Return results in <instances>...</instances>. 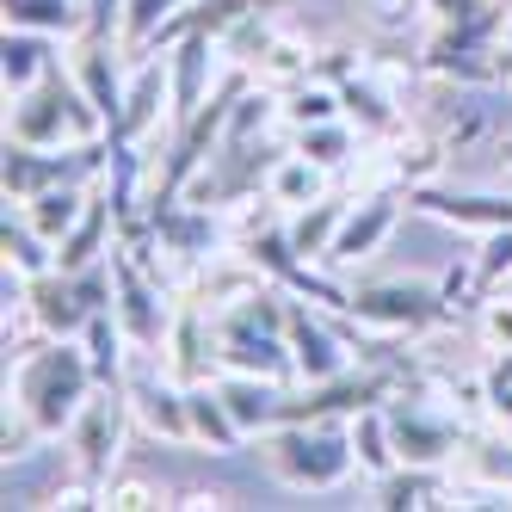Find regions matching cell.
Returning <instances> with one entry per match:
<instances>
[{"mask_svg": "<svg viewBox=\"0 0 512 512\" xmlns=\"http://www.w3.org/2000/svg\"><path fill=\"white\" fill-rule=\"evenodd\" d=\"M99 389L93 358L81 340H44L19 352L13 377H7V408L38 432V438H68L75 414L87 408V395Z\"/></svg>", "mask_w": 512, "mask_h": 512, "instance_id": "6da1fadb", "label": "cell"}, {"mask_svg": "<svg viewBox=\"0 0 512 512\" xmlns=\"http://www.w3.org/2000/svg\"><path fill=\"white\" fill-rule=\"evenodd\" d=\"M260 457L284 488L297 494H327L358 469L352 451V420H284L260 438Z\"/></svg>", "mask_w": 512, "mask_h": 512, "instance_id": "7a4b0ae2", "label": "cell"}, {"mask_svg": "<svg viewBox=\"0 0 512 512\" xmlns=\"http://www.w3.org/2000/svg\"><path fill=\"white\" fill-rule=\"evenodd\" d=\"M93 136H105V118H99V105L81 93V81L62 75V68H50L38 87H25L7 105V142L62 149V142H93Z\"/></svg>", "mask_w": 512, "mask_h": 512, "instance_id": "3957f363", "label": "cell"}, {"mask_svg": "<svg viewBox=\"0 0 512 512\" xmlns=\"http://www.w3.org/2000/svg\"><path fill=\"white\" fill-rule=\"evenodd\" d=\"M346 315L358 327H371V334L420 340V334L451 321V290H438L426 278H364V284H352Z\"/></svg>", "mask_w": 512, "mask_h": 512, "instance_id": "277c9868", "label": "cell"}, {"mask_svg": "<svg viewBox=\"0 0 512 512\" xmlns=\"http://www.w3.org/2000/svg\"><path fill=\"white\" fill-rule=\"evenodd\" d=\"M241 87H247V68L241 75H229L223 87H216L198 112L186 118V124H173L167 130V161H161V173H155V186H149V204H167V198H186V186L198 179V167L216 155V142H223V130H229V112H235V99H241Z\"/></svg>", "mask_w": 512, "mask_h": 512, "instance_id": "5b68a950", "label": "cell"}, {"mask_svg": "<svg viewBox=\"0 0 512 512\" xmlns=\"http://www.w3.org/2000/svg\"><path fill=\"white\" fill-rule=\"evenodd\" d=\"M112 167V136L93 142H62V149H31V142H7V167H0V186L7 204H25L50 186H93Z\"/></svg>", "mask_w": 512, "mask_h": 512, "instance_id": "8992f818", "label": "cell"}, {"mask_svg": "<svg viewBox=\"0 0 512 512\" xmlns=\"http://www.w3.org/2000/svg\"><path fill=\"white\" fill-rule=\"evenodd\" d=\"M112 309H118V321H124L130 346L161 358L179 297H173V290H167L149 266H142V253H136L130 241H112Z\"/></svg>", "mask_w": 512, "mask_h": 512, "instance_id": "52a82bcc", "label": "cell"}, {"mask_svg": "<svg viewBox=\"0 0 512 512\" xmlns=\"http://www.w3.org/2000/svg\"><path fill=\"white\" fill-rule=\"evenodd\" d=\"M506 7H482L475 19L457 25H438L432 44H426V68L445 81H500V31H506Z\"/></svg>", "mask_w": 512, "mask_h": 512, "instance_id": "ba28073f", "label": "cell"}, {"mask_svg": "<svg viewBox=\"0 0 512 512\" xmlns=\"http://www.w3.org/2000/svg\"><path fill=\"white\" fill-rule=\"evenodd\" d=\"M130 395L118 383H99L87 395V408L75 414V426H68V451H75V475H87L93 488L112 482V469L124 457V426H130Z\"/></svg>", "mask_w": 512, "mask_h": 512, "instance_id": "9c48e42d", "label": "cell"}, {"mask_svg": "<svg viewBox=\"0 0 512 512\" xmlns=\"http://www.w3.org/2000/svg\"><path fill=\"white\" fill-rule=\"evenodd\" d=\"M389 408V432H395V451H401V463H420V469H445L451 457H463V426L451 420V414H438L432 401H420V395H395V401H383Z\"/></svg>", "mask_w": 512, "mask_h": 512, "instance_id": "30bf717a", "label": "cell"}, {"mask_svg": "<svg viewBox=\"0 0 512 512\" xmlns=\"http://www.w3.org/2000/svg\"><path fill=\"white\" fill-rule=\"evenodd\" d=\"M321 75L340 87V105H346V124L358 130V136H371V142H389V136H401V105H395V93L364 68L352 50H340L334 62H321Z\"/></svg>", "mask_w": 512, "mask_h": 512, "instance_id": "8fae6325", "label": "cell"}, {"mask_svg": "<svg viewBox=\"0 0 512 512\" xmlns=\"http://www.w3.org/2000/svg\"><path fill=\"white\" fill-rule=\"evenodd\" d=\"M68 44H75V50H68V75H75V81H81V93L99 105L105 136H112V124L124 118V93H130L118 56H130V50H124L118 31H81V38H68Z\"/></svg>", "mask_w": 512, "mask_h": 512, "instance_id": "7c38bea8", "label": "cell"}, {"mask_svg": "<svg viewBox=\"0 0 512 512\" xmlns=\"http://www.w3.org/2000/svg\"><path fill=\"white\" fill-rule=\"evenodd\" d=\"M327 315H334V309H321V303H309V297H290L284 340H290V358H297V383H327V377L352 371L346 340L327 327Z\"/></svg>", "mask_w": 512, "mask_h": 512, "instance_id": "4fadbf2b", "label": "cell"}, {"mask_svg": "<svg viewBox=\"0 0 512 512\" xmlns=\"http://www.w3.org/2000/svg\"><path fill=\"white\" fill-rule=\"evenodd\" d=\"M167 364L161 371H173L179 383H210L216 371H223V346H216V315L192 297H179L173 309V327H167Z\"/></svg>", "mask_w": 512, "mask_h": 512, "instance_id": "5bb4252c", "label": "cell"}, {"mask_svg": "<svg viewBox=\"0 0 512 512\" xmlns=\"http://www.w3.org/2000/svg\"><path fill=\"white\" fill-rule=\"evenodd\" d=\"M167 75H173V105H167V118L186 124L198 105L210 99L216 75H223V38H210V31H186L179 44H167Z\"/></svg>", "mask_w": 512, "mask_h": 512, "instance_id": "9a60e30c", "label": "cell"}, {"mask_svg": "<svg viewBox=\"0 0 512 512\" xmlns=\"http://www.w3.org/2000/svg\"><path fill=\"white\" fill-rule=\"evenodd\" d=\"M161 105H173V75H167V56H136V75L124 93V118L112 124V149H136L161 130Z\"/></svg>", "mask_w": 512, "mask_h": 512, "instance_id": "2e32d148", "label": "cell"}, {"mask_svg": "<svg viewBox=\"0 0 512 512\" xmlns=\"http://www.w3.org/2000/svg\"><path fill=\"white\" fill-rule=\"evenodd\" d=\"M401 204H408V192H358L352 210H346V223H340V235H334L327 266H358V260H371V253L395 235Z\"/></svg>", "mask_w": 512, "mask_h": 512, "instance_id": "e0dca14e", "label": "cell"}, {"mask_svg": "<svg viewBox=\"0 0 512 512\" xmlns=\"http://www.w3.org/2000/svg\"><path fill=\"white\" fill-rule=\"evenodd\" d=\"M124 395H130L136 426L149 432V438H167V445H192V401H186V383H179L173 371H161V377H136V383H124Z\"/></svg>", "mask_w": 512, "mask_h": 512, "instance_id": "ac0fdd59", "label": "cell"}, {"mask_svg": "<svg viewBox=\"0 0 512 512\" xmlns=\"http://www.w3.org/2000/svg\"><path fill=\"white\" fill-rule=\"evenodd\" d=\"M408 210L420 216H438L451 229H512V198H494V192H445V186H414L408 192Z\"/></svg>", "mask_w": 512, "mask_h": 512, "instance_id": "d6986e66", "label": "cell"}, {"mask_svg": "<svg viewBox=\"0 0 512 512\" xmlns=\"http://www.w3.org/2000/svg\"><path fill=\"white\" fill-rule=\"evenodd\" d=\"M216 389H223L229 414L247 438H266L284 420V389L272 377H253V371H216Z\"/></svg>", "mask_w": 512, "mask_h": 512, "instance_id": "ffe728a7", "label": "cell"}, {"mask_svg": "<svg viewBox=\"0 0 512 512\" xmlns=\"http://www.w3.org/2000/svg\"><path fill=\"white\" fill-rule=\"evenodd\" d=\"M50 68H56V38H50V31L7 25V44H0V75H7V99H19L25 87H38Z\"/></svg>", "mask_w": 512, "mask_h": 512, "instance_id": "44dd1931", "label": "cell"}, {"mask_svg": "<svg viewBox=\"0 0 512 512\" xmlns=\"http://www.w3.org/2000/svg\"><path fill=\"white\" fill-rule=\"evenodd\" d=\"M346 210H352V198H340V192H327V198H315V204H303V210H290V247H297L309 266H327V253H334V235H340V223H346Z\"/></svg>", "mask_w": 512, "mask_h": 512, "instance_id": "7402d4cb", "label": "cell"}, {"mask_svg": "<svg viewBox=\"0 0 512 512\" xmlns=\"http://www.w3.org/2000/svg\"><path fill=\"white\" fill-rule=\"evenodd\" d=\"M186 401H192V445L223 451V457L247 445V432L235 426V414H229L223 389H216V377H210V383H186Z\"/></svg>", "mask_w": 512, "mask_h": 512, "instance_id": "603a6c76", "label": "cell"}, {"mask_svg": "<svg viewBox=\"0 0 512 512\" xmlns=\"http://www.w3.org/2000/svg\"><path fill=\"white\" fill-rule=\"evenodd\" d=\"M81 346H87V358H93V377H99V383H118V389L130 383V377H124V358H130L136 346H130V334H124L118 309H99V315L87 321Z\"/></svg>", "mask_w": 512, "mask_h": 512, "instance_id": "cb8c5ba5", "label": "cell"}, {"mask_svg": "<svg viewBox=\"0 0 512 512\" xmlns=\"http://www.w3.org/2000/svg\"><path fill=\"white\" fill-rule=\"evenodd\" d=\"M87 198H93L87 186H50V192H38V198H25L19 210H25V223L38 229V235H44L50 247H56V241L68 235V229L81 223V210H87Z\"/></svg>", "mask_w": 512, "mask_h": 512, "instance_id": "d4e9b609", "label": "cell"}, {"mask_svg": "<svg viewBox=\"0 0 512 512\" xmlns=\"http://www.w3.org/2000/svg\"><path fill=\"white\" fill-rule=\"evenodd\" d=\"M266 198H278L284 210H303V204H315V198H327V167H315L309 155H278L272 161V179H266Z\"/></svg>", "mask_w": 512, "mask_h": 512, "instance_id": "484cf974", "label": "cell"}, {"mask_svg": "<svg viewBox=\"0 0 512 512\" xmlns=\"http://www.w3.org/2000/svg\"><path fill=\"white\" fill-rule=\"evenodd\" d=\"M7 25L50 31V38H81L87 31V0H0Z\"/></svg>", "mask_w": 512, "mask_h": 512, "instance_id": "4316f807", "label": "cell"}, {"mask_svg": "<svg viewBox=\"0 0 512 512\" xmlns=\"http://www.w3.org/2000/svg\"><path fill=\"white\" fill-rule=\"evenodd\" d=\"M352 451H358V469L364 475H389L401 469V451H395V432H389V408H358L352 414Z\"/></svg>", "mask_w": 512, "mask_h": 512, "instance_id": "83f0119b", "label": "cell"}, {"mask_svg": "<svg viewBox=\"0 0 512 512\" xmlns=\"http://www.w3.org/2000/svg\"><path fill=\"white\" fill-rule=\"evenodd\" d=\"M278 105H284V124H290V130L346 118V105H340V87L327 81V75H309V81H297L290 93H278Z\"/></svg>", "mask_w": 512, "mask_h": 512, "instance_id": "f1b7e54d", "label": "cell"}, {"mask_svg": "<svg viewBox=\"0 0 512 512\" xmlns=\"http://www.w3.org/2000/svg\"><path fill=\"white\" fill-rule=\"evenodd\" d=\"M290 149L309 155V161H315V167H327V173H340V167H352V161H358V130H352L346 118H334V124H303Z\"/></svg>", "mask_w": 512, "mask_h": 512, "instance_id": "f546056e", "label": "cell"}, {"mask_svg": "<svg viewBox=\"0 0 512 512\" xmlns=\"http://www.w3.org/2000/svg\"><path fill=\"white\" fill-rule=\"evenodd\" d=\"M0 253H7V272H13V278H38V272H50V266H56V247L25 223V210H19V216L7 210V229H0Z\"/></svg>", "mask_w": 512, "mask_h": 512, "instance_id": "4dcf8cb0", "label": "cell"}, {"mask_svg": "<svg viewBox=\"0 0 512 512\" xmlns=\"http://www.w3.org/2000/svg\"><path fill=\"white\" fill-rule=\"evenodd\" d=\"M438 469H420V463H401L389 475H377V506L389 512H408V506H438Z\"/></svg>", "mask_w": 512, "mask_h": 512, "instance_id": "1f68e13d", "label": "cell"}, {"mask_svg": "<svg viewBox=\"0 0 512 512\" xmlns=\"http://www.w3.org/2000/svg\"><path fill=\"white\" fill-rule=\"evenodd\" d=\"M463 475L475 488L512 494V438H463Z\"/></svg>", "mask_w": 512, "mask_h": 512, "instance_id": "d6a6232c", "label": "cell"}, {"mask_svg": "<svg viewBox=\"0 0 512 512\" xmlns=\"http://www.w3.org/2000/svg\"><path fill=\"white\" fill-rule=\"evenodd\" d=\"M179 7H192V0H124V50H130V56H149L155 31H161Z\"/></svg>", "mask_w": 512, "mask_h": 512, "instance_id": "836d02e7", "label": "cell"}, {"mask_svg": "<svg viewBox=\"0 0 512 512\" xmlns=\"http://www.w3.org/2000/svg\"><path fill=\"white\" fill-rule=\"evenodd\" d=\"M512 278V229H488L482 253H475V290H500Z\"/></svg>", "mask_w": 512, "mask_h": 512, "instance_id": "e575fe53", "label": "cell"}, {"mask_svg": "<svg viewBox=\"0 0 512 512\" xmlns=\"http://www.w3.org/2000/svg\"><path fill=\"white\" fill-rule=\"evenodd\" d=\"M482 340H488L494 352H512V303H506V297H488V303H482Z\"/></svg>", "mask_w": 512, "mask_h": 512, "instance_id": "d590c367", "label": "cell"}, {"mask_svg": "<svg viewBox=\"0 0 512 512\" xmlns=\"http://www.w3.org/2000/svg\"><path fill=\"white\" fill-rule=\"evenodd\" d=\"M105 506L136 512V506H161V494H155L149 482H136V475H124V482H105Z\"/></svg>", "mask_w": 512, "mask_h": 512, "instance_id": "8d00e7d4", "label": "cell"}, {"mask_svg": "<svg viewBox=\"0 0 512 512\" xmlns=\"http://www.w3.org/2000/svg\"><path fill=\"white\" fill-rule=\"evenodd\" d=\"M482 7H494V0H426V13L438 19V25H457V19H475Z\"/></svg>", "mask_w": 512, "mask_h": 512, "instance_id": "74e56055", "label": "cell"}, {"mask_svg": "<svg viewBox=\"0 0 512 512\" xmlns=\"http://www.w3.org/2000/svg\"><path fill=\"white\" fill-rule=\"evenodd\" d=\"M173 506H186V512H204V506H223V494H204V488H198V494H179Z\"/></svg>", "mask_w": 512, "mask_h": 512, "instance_id": "f35d334b", "label": "cell"}, {"mask_svg": "<svg viewBox=\"0 0 512 512\" xmlns=\"http://www.w3.org/2000/svg\"><path fill=\"white\" fill-rule=\"evenodd\" d=\"M500 81H512V19H506V31H500Z\"/></svg>", "mask_w": 512, "mask_h": 512, "instance_id": "ab89813d", "label": "cell"}, {"mask_svg": "<svg viewBox=\"0 0 512 512\" xmlns=\"http://www.w3.org/2000/svg\"><path fill=\"white\" fill-rule=\"evenodd\" d=\"M377 7H383V13H401V7H408V0H377Z\"/></svg>", "mask_w": 512, "mask_h": 512, "instance_id": "60d3db41", "label": "cell"}, {"mask_svg": "<svg viewBox=\"0 0 512 512\" xmlns=\"http://www.w3.org/2000/svg\"><path fill=\"white\" fill-rule=\"evenodd\" d=\"M506 167H512V136H506Z\"/></svg>", "mask_w": 512, "mask_h": 512, "instance_id": "b9f144b4", "label": "cell"}, {"mask_svg": "<svg viewBox=\"0 0 512 512\" xmlns=\"http://www.w3.org/2000/svg\"><path fill=\"white\" fill-rule=\"evenodd\" d=\"M506 438H512V426H506Z\"/></svg>", "mask_w": 512, "mask_h": 512, "instance_id": "7bdbcfd3", "label": "cell"}]
</instances>
